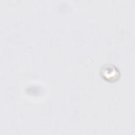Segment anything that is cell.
Returning a JSON list of instances; mask_svg holds the SVG:
<instances>
[{"label": "cell", "mask_w": 135, "mask_h": 135, "mask_svg": "<svg viewBox=\"0 0 135 135\" xmlns=\"http://www.w3.org/2000/svg\"><path fill=\"white\" fill-rule=\"evenodd\" d=\"M101 74L105 79L108 81H114L119 76V71L112 65H107L103 67L101 71Z\"/></svg>", "instance_id": "obj_1"}]
</instances>
